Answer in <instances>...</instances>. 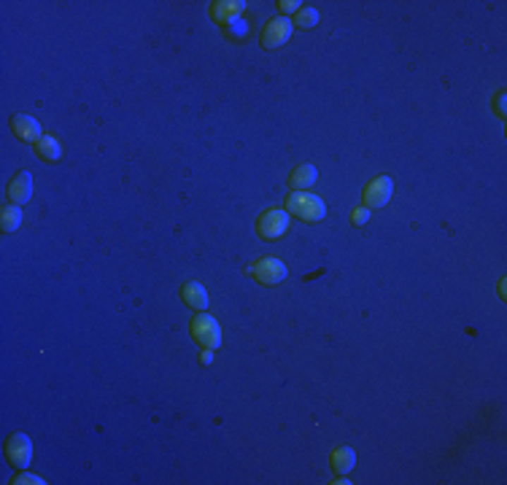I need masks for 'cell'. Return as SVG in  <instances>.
<instances>
[{"mask_svg":"<svg viewBox=\"0 0 507 485\" xmlns=\"http://www.w3.org/2000/svg\"><path fill=\"white\" fill-rule=\"evenodd\" d=\"M286 213L303 219L305 224H319V221H324V216H326V205H324V199L316 197V195L292 192L289 199H286Z\"/></svg>","mask_w":507,"mask_h":485,"instance_id":"6da1fadb","label":"cell"},{"mask_svg":"<svg viewBox=\"0 0 507 485\" xmlns=\"http://www.w3.org/2000/svg\"><path fill=\"white\" fill-rule=\"evenodd\" d=\"M189 332H192V337H195L205 350H216L221 345V326H219V321H216L211 313H205V310L192 319Z\"/></svg>","mask_w":507,"mask_h":485,"instance_id":"7a4b0ae2","label":"cell"},{"mask_svg":"<svg viewBox=\"0 0 507 485\" xmlns=\"http://www.w3.org/2000/svg\"><path fill=\"white\" fill-rule=\"evenodd\" d=\"M248 275H251L254 281H259L262 286H276V283H281V281L289 275V270H286V264H283L281 259L264 257L248 267Z\"/></svg>","mask_w":507,"mask_h":485,"instance_id":"3957f363","label":"cell"},{"mask_svg":"<svg viewBox=\"0 0 507 485\" xmlns=\"http://www.w3.org/2000/svg\"><path fill=\"white\" fill-rule=\"evenodd\" d=\"M391 195H394V181L389 176H375L365 186V192H362V205L369 208V211L372 208H384V205H389Z\"/></svg>","mask_w":507,"mask_h":485,"instance_id":"277c9868","label":"cell"},{"mask_svg":"<svg viewBox=\"0 0 507 485\" xmlns=\"http://www.w3.org/2000/svg\"><path fill=\"white\" fill-rule=\"evenodd\" d=\"M286 229H289V213L281 211V208L264 211L259 216V221H257V232H259L264 240H278V238H283Z\"/></svg>","mask_w":507,"mask_h":485,"instance_id":"5b68a950","label":"cell"},{"mask_svg":"<svg viewBox=\"0 0 507 485\" xmlns=\"http://www.w3.org/2000/svg\"><path fill=\"white\" fill-rule=\"evenodd\" d=\"M292 32H294L292 19H286V16L270 19V22L264 25V30H262V49H281V46L292 38Z\"/></svg>","mask_w":507,"mask_h":485,"instance_id":"8992f818","label":"cell"},{"mask_svg":"<svg viewBox=\"0 0 507 485\" xmlns=\"http://www.w3.org/2000/svg\"><path fill=\"white\" fill-rule=\"evenodd\" d=\"M6 458L14 469H28L32 461V442L28 434H11L6 442Z\"/></svg>","mask_w":507,"mask_h":485,"instance_id":"52a82bcc","label":"cell"},{"mask_svg":"<svg viewBox=\"0 0 507 485\" xmlns=\"http://www.w3.org/2000/svg\"><path fill=\"white\" fill-rule=\"evenodd\" d=\"M246 11V3L243 0H216L211 3V8H208V14L214 19L216 25H232V22H238L240 14Z\"/></svg>","mask_w":507,"mask_h":485,"instance_id":"ba28073f","label":"cell"},{"mask_svg":"<svg viewBox=\"0 0 507 485\" xmlns=\"http://www.w3.org/2000/svg\"><path fill=\"white\" fill-rule=\"evenodd\" d=\"M11 130H14V135L22 140V143H38L41 137H44V130H41V124L38 119H32L28 113H19L11 119Z\"/></svg>","mask_w":507,"mask_h":485,"instance_id":"9c48e42d","label":"cell"},{"mask_svg":"<svg viewBox=\"0 0 507 485\" xmlns=\"http://www.w3.org/2000/svg\"><path fill=\"white\" fill-rule=\"evenodd\" d=\"M32 197V176L28 170H19L8 183V199L14 205H25Z\"/></svg>","mask_w":507,"mask_h":485,"instance_id":"30bf717a","label":"cell"},{"mask_svg":"<svg viewBox=\"0 0 507 485\" xmlns=\"http://www.w3.org/2000/svg\"><path fill=\"white\" fill-rule=\"evenodd\" d=\"M181 300H184L192 310H205L208 307V291H205V286L202 283H197V281H189V283H184V288H181Z\"/></svg>","mask_w":507,"mask_h":485,"instance_id":"8fae6325","label":"cell"},{"mask_svg":"<svg viewBox=\"0 0 507 485\" xmlns=\"http://www.w3.org/2000/svg\"><path fill=\"white\" fill-rule=\"evenodd\" d=\"M319 181V170L313 165H297L289 176V186L294 192H303V189H310L313 183Z\"/></svg>","mask_w":507,"mask_h":485,"instance_id":"7c38bea8","label":"cell"},{"mask_svg":"<svg viewBox=\"0 0 507 485\" xmlns=\"http://www.w3.org/2000/svg\"><path fill=\"white\" fill-rule=\"evenodd\" d=\"M35 152H38V156H41L44 162H49V165H54V162H60L62 159V146L54 135L41 137V140L35 143Z\"/></svg>","mask_w":507,"mask_h":485,"instance_id":"4fadbf2b","label":"cell"},{"mask_svg":"<svg viewBox=\"0 0 507 485\" xmlns=\"http://www.w3.org/2000/svg\"><path fill=\"white\" fill-rule=\"evenodd\" d=\"M356 467V453L354 448H338L335 453H332V472L338 474V477H343V474H348V472Z\"/></svg>","mask_w":507,"mask_h":485,"instance_id":"5bb4252c","label":"cell"},{"mask_svg":"<svg viewBox=\"0 0 507 485\" xmlns=\"http://www.w3.org/2000/svg\"><path fill=\"white\" fill-rule=\"evenodd\" d=\"M22 221H25V216H22L19 205H14V202L3 205V211H0V229L3 232H16V229L22 227Z\"/></svg>","mask_w":507,"mask_h":485,"instance_id":"9a60e30c","label":"cell"},{"mask_svg":"<svg viewBox=\"0 0 507 485\" xmlns=\"http://www.w3.org/2000/svg\"><path fill=\"white\" fill-rule=\"evenodd\" d=\"M319 25V11L316 8H300L297 19H294V27L297 30H313Z\"/></svg>","mask_w":507,"mask_h":485,"instance_id":"2e32d148","label":"cell"},{"mask_svg":"<svg viewBox=\"0 0 507 485\" xmlns=\"http://www.w3.org/2000/svg\"><path fill=\"white\" fill-rule=\"evenodd\" d=\"M224 35L232 38V41H243V38L248 35V25L243 22V19H238V22H232V25L224 27Z\"/></svg>","mask_w":507,"mask_h":485,"instance_id":"e0dca14e","label":"cell"},{"mask_svg":"<svg viewBox=\"0 0 507 485\" xmlns=\"http://www.w3.org/2000/svg\"><path fill=\"white\" fill-rule=\"evenodd\" d=\"M11 483L14 485H44L47 480H41L38 474H16Z\"/></svg>","mask_w":507,"mask_h":485,"instance_id":"ac0fdd59","label":"cell"},{"mask_svg":"<svg viewBox=\"0 0 507 485\" xmlns=\"http://www.w3.org/2000/svg\"><path fill=\"white\" fill-rule=\"evenodd\" d=\"M351 221H354V227H365L369 221V208H356L351 213Z\"/></svg>","mask_w":507,"mask_h":485,"instance_id":"d6986e66","label":"cell"},{"mask_svg":"<svg viewBox=\"0 0 507 485\" xmlns=\"http://www.w3.org/2000/svg\"><path fill=\"white\" fill-rule=\"evenodd\" d=\"M278 6H281L283 14H289V11H297V6H303V3H300V0H281Z\"/></svg>","mask_w":507,"mask_h":485,"instance_id":"ffe728a7","label":"cell"},{"mask_svg":"<svg viewBox=\"0 0 507 485\" xmlns=\"http://www.w3.org/2000/svg\"><path fill=\"white\" fill-rule=\"evenodd\" d=\"M496 111H499V116H505V94L496 97Z\"/></svg>","mask_w":507,"mask_h":485,"instance_id":"44dd1931","label":"cell"},{"mask_svg":"<svg viewBox=\"0 0 507 485\" xmlns=\"http://www.w3.org/2000/svg\"><path fill=\"white\" fill-rule=\"evenodd\" d=\"M214 362V350H205V353H202V364H211Z\"/></svg>","mask_w":507,"mask_h":485,"instance_id":"7402d4cb","label":"cell"}]
</instances>
